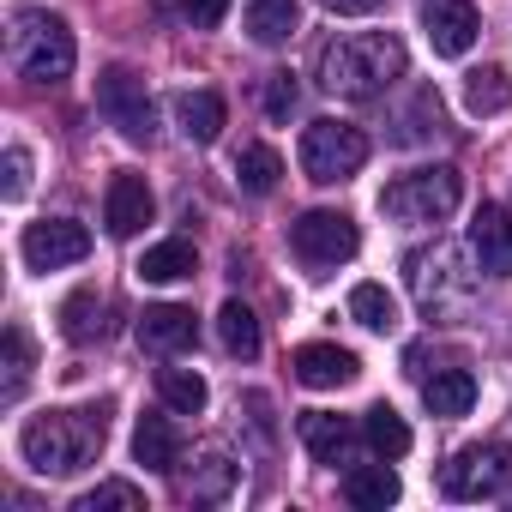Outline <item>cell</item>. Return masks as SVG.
Listing matches in <instances>:
<instances>
[{
	"label": "cell",
	"mask_w": 512,
	"mask_h": 512,
	"mask_svg": "<svg viewBox=\"0 0 512 512\" xmlns=\"http://www.w3.org/2000/svg\"><path fill=\"white\" fill-rule=\"evenodd\" d=\"M25 187H31V151H25V145H13V151H7V181H0V193L19 199Z\"/></svg>",
	"instance_id": "35"
},
{
	"label": "cell",
	"mask_w": 512,
	"mask_h": 512,
	"mask_svg": "<svg viewBox=\"0 0 512 512\" xmlns=\"http://www.w3.org/2000/svg\"><path fill=\"white\" fill-rule=\"evenodd\" d=\"M97 109L109 115V127H121V139L151 145V133H157V103H151V91H145V79H139L133 67H109V73L97 79Z\"/></svg>",
	"instance_id": "8"
},
{
	"label": "cell",
	"mask_w": 512,
	"mask_h": 512,
	"mask_svg": "<svg viewBox=\"0 0 512 512\" xmlns=\"http://www.w3.org/2000/svg\"><path fill=\"white\" fill-rule=\"evenodd\" d=\"M109 440V404L91 410H43L19 428V452L37 476H79L85 464H97Z\"/></svg>",
	"instance_id": "1"
},
{
	"label": "cell",
	"mask_w": 512,
	"mask_h": 512,
	"mask_svg": "<svg viewBox=\"0 0 512 512\" xmlns=\"http://www.w3.org/2000/svg\"><path fill=\"white\" fill-rule=\"evenodd\" d=\"M446 500H494L512 488V446L506 440H476L464 452H452V464L440 470Z\"/></svg>",
	"instance_id": "6"
},
{
	"label": "cell",
	"mask_w": 512,
	"mask_h": 512,
	"mask_svg": "<svg viewBox=\"0 0 512 512\" xmlns=\"http://www.w3.org/2000/svg\"><path fill=\"white\" fill-rule=\"evenodd\" d=\"M464 109L482 121V115H506L512 109V79L500 73V67H476L470 79H464Z\"/></svg>",
	"instance_id": "25"
},
{
	"label": "cell",
	"mask_w": 512,
	"mask_h": 512,
	"mask_svg": "<svg viewBox=\"0 0 512 512\" xmlns=\"http://www.w3.org/2000/svg\"><path fill=\"white\" fill-rule=\"evenodd\" d=\"M181 13H187L193 31H217L223 13H229V0H181Z\"/></svg>",
	"instance_id": "36"
},
{
	"label": "cell",
	"mask_w": 512,
	"mask_h": 512,
	"mask_svg": "<svg viewBox=\"0 0 512 512\" xmlns=\"http://www.w3.org/2000/svg\"><path fill=\"white\" fill-rule=\"evenodd\" d=\"M193 338H199V320H193V308L157 302V308H145V314H139V344H145V350H157V356L193 350Z\"/></svg>",
	"instance_id": "14"
},
{
	"label": "cell",
	"mask_w": 512,
	"mask_h": 512,
	"mask_svg": "<svg viewBox=\"0 0 512 512\" xmlns=\"http://www.w3.org/2000/svg\"><path fill=\"white\" fill-rule=\"evenodd\" d=\"M302 446H308L320 464H344V458H350V422L332 416V410H308V416H302Z\"/></svg>",
	"instance_id": "23"
},
{
	"label": "cell",
	"mask_w": 512,
	"mask_h": 512,
	"mask_svg": "<svg viewBox=\"0 0 512 512\" xmlns=\"http://www.w3.org/2000/svg\"><path fill=\"white\" fill-rule=\"evenodd\" d=\"M223 97L217 91H181L175 97V121H181V133L193 139V145H211L217 133H223Z\"/></svg>",
	"instance_id": "21"
},
{
	"label": "cell",
	"mask_w": 512,
	"mask_h": 512,
	"mask_svg": "<svg viewBox=\"0 0 512 512\" xmlns=\"http://www.w3.org/2000/svg\"><path fill=\"white\" fill-rule=\"evenodd\" d=\"M404 272H410V290H416V302L434 314V308H446V302H458L464 290H470V278L458 272V253L452 247H422V253H410L404 260Z\"/></svg>",
	"instance_id": "10"
},
{
	"label": "cell",
	"mask_w": 512,
	"mask_h": 512,
	"mask_svg": "<svg viewBox=\"0 0 512 512\" xmlns=\"http://www.w3.org/2000/svg\"><path fill=\"white\" fill-rule=\"evenodd\" d=\"M290 109H296V79H290V73H272V79H266V115L284 121Z\"/></svg>",
	"instance_id": "34"
},
{
	"label": "cell",
	"mask_w": 512,
	"mask_h": 512,
	"mask_svg": "<svg viewBox=\"0 0 512 512\" xmlns=\"http://www.w3.org/2000/svg\"><path fill=\"white\" fill-rule=\"evenodd\" d=\"M19 253H25V266H31V272L79 266L85 253H91V229H85V223H73V217H43V223H31V229H25Z\"/></svg>",
	"instance_id": "9"
},
{
	"label": "cell",
	"mask_w": 512,
	"mask_h": 512,
	"mask_svg": "<svg viewBox=\"0 0 512 512\" xmlns=\"http://www.w3.org/2000/svg\"><path fill=\"white\" fill-rule=\"evenodd\" d=\"M31 380V338L25 326H7V380H0V398H19Z\"/></svg>",
	"instance_id": "33"
},
{
	"label": "cell",
	"mask_w": 512,
	"mask_h": 512,
	"mask_svg": "<svg viewBox=\"0 0 512 512\" xmlns=\"http://www.w3.org/2000/svg\"><path fill=\"white\" fill-rule=\"evenodd\" d=\"M428 133H440V91L434 85H422L416 91V103H410V115L398 121V145H416V139H428Z\"/></svg>",
	"instance_id": "32"
},
{
	"label": "cell",
	"mask_w": 512,
	"mask_h": 512,
	"mask_svg": "<svg viewBox=\"0 0 512 512\" xmlns=\"http://www.w3.org/2000/svg\"><path fill=\"white\" fill-rule=\"evenodd\" d=\"M157 398L175 416H199L211 392H205V374H193V368H157Z\"/></svg>",
	"instance_id": "26"
},
{
	"label": "cell",
	"mask_w": 512,
	"mask_h": 512,
	"mask_svg": "<svg viewBox=\"0 0 512 512\" xmlns=\"http://www.w3.org/2000/svg\"><path fill=\"white\" fill-rule=\"evenodd\" d=\"M217 338H223V350H229V356L253 362V356H260V320H253V308L223 302V308H217Z\"/></svg>",
	"instance_id": "27"
},
{
	"label": "cell",
	"mask_w": 512,
	"mask_h": 512,
	"mask_svg": "<svg viewBox=\"0 0 512 512\" xmlns=\"http://www.w3.org/2000/svg\"><path fill=\"white\" fill-rule=\"evenodd\" d=\"M422 404H428V416H440V422L470 416V404H476V374H470V368H440V374H428V380H422Z\"/></svg>",
	"instance_id": "16"
},
{
	"label": "cell",
	"mask_w": 512,
	"mask_h": 512,
	"mask_svg": "<svg viewBox=\"0 0 512 512\" xmlns=\"http://www.w3.org/2000/svg\"><path fill=\"white\" fill-rule=\"evenodd\" d=\"M362 163H368V133L362 127L332 121V115H320V121L302 127V175L308 181L332 187V181H350Z\"/></svg>",
	"instance_id": "4"
},
{
	"label": "cell",
	"mask_w": 512,
	"mask_h": 512,
	"mask_svg": "<svg viewBox=\"0 0 512 512\" xmlns=\"http://www.w3.org/2000/svg\"><path fill=\"white\" fill-rule=\"evenodd\" d=\"M470 253L488 278H512V211L506 205H482L470 217Z\"/></svg>",
	"instance_id": "12"
},
{
	"label": "cell",
	"mask_w": 512,
	"mask_h": 512,
	"mask_svg": "<svg viewBox=\"0 0 512 512\" xmlns=\"http://www.w3.org/2000/svg\"><path fill=\"white\" fill-rule=\"evenodd\" d=\"M362 434H368V446H374V458H404L410 452V428H404V416L392 410V404H374L368 416H362Z\"/></svg>",
	"instance_id": "28"
},
{
	"label": "cell",
	"mask_w": 512,
	"mask_h": 512,
	"mask_svg": "<svg viewBox=\"0 0 512 512\" xmlns=\"http://www.w3.org/2000/svg\"><path fill=\"white\" fill-rule=\"evenodd\" d=\"M73 512H145V494L133 482H97L73 500Z\"/></svg>",
	"instance_id": "31"
},
{
	"label": "cell",
	"mask_w": 512,
	"mask_h": 512,
	"mask_svg": "<svg viewBox=\"0 0 512 512\" xmlns=\"http://www.w3.org/2000/svg\"><path fill=\"white\" fill-rule=\"evenodd\" d=\"M133 458L145 470H181V440L169 428V416H139L133 428Z\"/></svg>",
	"instance_id": "22"
},
{
	"label": "cell",
	"mask_w": 512,
	"mask_h": 512,
	"mask_svg": "<svg viewBox=\"0 0 512 512\" xmlns=\"http://www.w3.org/2000/svg\"><path fill=\"white\" fill-rule=\"evenodd\" d=\"M296 25H302V0H247V37L260 49L290 43Z\"/></svg>",
	"instance_id": "18"
},
{
	"label": "cell",
	"mask_w": 512,
	"mask_h": 512,
	"mask_svg": "<svg viewBox=\"0 0 512 512\" xmlns=\"http://www.w3.org/2000/svg\"><path fill=\"white\" fill-rule=\"evenodd\" d=\"M290 368H296V380H302V386H314V392L350 386V380L362 374V362H356L350 350H338V344H302V350L290 356Z\"/></svg>",
	"instance_id": "15"
},
{
	"label": "cell",
	"mask_w": 512,
	"mask_h": 512,
	"mask_svg": "<svg viewBox=\"0 0 512 512\" xmlns=\"http://www.w3.org/2000/svg\"><path fill=\"white\" fill-rule=\"evenodd\" d=\"M61 332H67L73 344L103 338V296H97V290H73V296L61 302Z\"/></svg>",
	"instance_id": "30"
},
{
	"label": "cell",
	"mask_w": 512,
	"mask_h": 512,
	"mask_svg": "<svg viewBox=\"0 0 512 512\" xmlns=\"http://www.w3.org/2000/svg\"><path fill=\"white\" fill-rule=\"evenodd\" d=\"M151 211H157V199H151V187H145V175H115L109 181V193H103V223H109V235H139L145 223H151Z\"/></svg>",
	"instance_id": "13"
},
{
	"label": "cell",
	"mask_w": 512,
	"mask_h": 512,
	"mask_svg": "<svg viewBox=\"0 0 512 512\" xmlns=\"http://www.w3.org/2000/svg\"><path fill=\"white\" fill-rule=\"evenodd\" d=\"M320 7H332V13H344V19H356V13H374L380 0H320Z\"/></svg>",
	"instance_id": "37"
},
{
	"label": "cell",
	"mask_w": 512,
	"mask_h": 512,
	"mask_svg": "<svg viewBox=\"0 0 512 512\" xmlns=\"http://www.w3.org/2000/svg\"><path fill=\"white\" fill-rule=\"evenodd\" d=\"M344 500L362 506V512H386V506L398 500V470H392V458H380V464H356V470L344 476Z\"/></svg>",
	"instance_id": "19"
},
{
	"label": "cell",
	"mask_w": 512,
	"mask_h": 512,
	"mask_svg": "<svg viewBox=\"0 0 512 512\" xmlns=\"http://www.w3.org/2000/svg\"><path fill=\"white\" fill-rule=\"evenodd\" d=\"M350 314H356V326H368V332H398V296H392L386 284H356V290H350Z\"/></svg>",
	"instance_id": "29"
},
{
	"label": "cell",
	"mask_w": 512,
	"mask_h": 512,
	"mask_svg": "<svg viewBox=\"0 0 512 512\" xmlns=\"http://www.w3.org/2000/svg\"><path fill=\"white\" fill-rule=\"evenodd\" d=\"M193 272H199V253H193V241H181V235L145 247V260H139V278H145V284H181V278H193Z\"/></svg>",
	"instance_id": "20"
},
{
	"label": "cell",
	"mask_w": 512,
	"mask_h": 512,
	"mask_svg": "<svg viewBox=\"0 0 512 512\" xmlns=\"http://www.w3.org/2000/svg\"><path fill=\"white\" fill-rule=\"evenodd\" d=\"M464 199V181L458 169H416V175H398L386 193H380V211L398 217V223H446Z\"/></svg>",
	"instance_id": "5"
},
{
	"label": "cell",
	"mask_w": 512,
	"mask_h": 512,
	"mask_svg": "<svg viewBox=\"0 0 512 512\" xmlns=\"http://www.w3.org/2000/svg\"><path fill=\"white\" fill-rule=\"evenodd\" d=\"M229 488H235V464L223 452H199L193 470H181V500H193V506H217V500H229Z\"/></svg>",
	"instance_id": "17"
},
{
	"label": "cell",
	"mask_w": 512,
	"mask_h": 512,
	"mask_svg": "<svg viewBox=\"0 0 512 512\" xmlns=\"http://www.w3.org/2000/svg\"><path fill=\"white\" fill-rule=\"evenodd\" d=\"M392 79H404V43L392 31H356L320 49V91L344 103H374Z\"/></svg>",
	"instance_id": "2"
},
{
	"label": "cell",
	"mask_w": 512,
	"mask_h": 512,
	"mask_svg": "<svg viewBox=\"0 0 512 512\" xmlns=\"http://www.w3.org/2000/svg\"><path fill=\"white\" fill-rule=\"evenodd\" d=\"M290 247H296L302 266L332 272V266L356 260L362 235H356V217H344V211H302V217L290 223Z\"/></svg>",
	"instance_id": "7"
},
{
	"label": "cell",
	"mask_w": 512,
	"mask_h": 512,
	"mask_svg": "<svg viewBox=\"0 0 512 512\" xmlns=\"http://www.w3.org/2000/svg\"><path fill=\"white\" fill-rule=\"evenodd\" d=\"M7 61L31 85H61L73 73V61H79L67 19L61 13H43V7H19L13 25H7Z\"/></svg>",
	"instance_id": "3"
},
{
	"label": "cell",
	"mask_w": 512,
	"mask_h": 512,
	"mask_svg": "<svg viewBox=\"0 0 512 512\" xmlns=\"http://www.w3.org/2000/svg\"><path fill=\"white\" fill-rule=\"evenodd\" d=\"M235 181L247 187V193H278V181H284V157L272 151V145H241L235 151Z\"/></svg>",
	"instance_id": "24"
},
{
	"label": "cell",
	"mask_w": 512,
	"mask_h": 512,
	"mask_svg": "<svg viewBox=\"0 0 512 512\" xmlns=\"http://www.w3.org/2000/svg\"><path fill=\"white\" fill-rule=\"evenodd\" d=\"M422 31H428L434 55L458 61V55H470V43H476V31H482V25H476V7H470V0H428Z\"/></svg>",
	"instance_id": "11"
}]
</instances>
